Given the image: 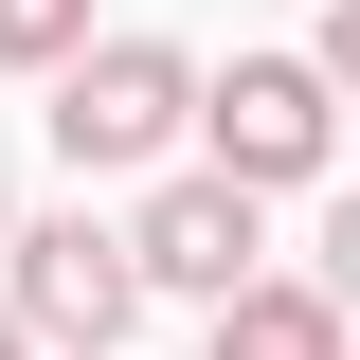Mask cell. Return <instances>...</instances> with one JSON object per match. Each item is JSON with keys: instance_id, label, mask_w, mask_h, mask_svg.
<instances>
[{"instance_id": "cell-1", "label": "cell", "mask_w": 360, "mask_h": 360, "mask_svg": "<svg viewBox=\"0 0 360 360\" xmlns=\"http://www.w3.org/2000/svg\"><path fill=\"white\" fill-rule=\"evenodd\" d=\"M198 54L180 37H90L72 72H54V162L72 180H144V162H180V144H198Z\"/></svg>"}, {"instance_id": "cell-2", "label": "cell", "mask_w": 360, "mask_h": 360, "mask_svg": "<svg viewBox=\"0 0 360 360\" xmlns=\"http://www.w3.org/2000/svg\"><path fill=\"white\" fill-rule=\"evenodd\" d=\"M0 288H18V324H37L54 360H127V324H144V252H127V217H18V252H0Z\"/></svg>"}, {"instance_id": "cell-3", "label": "cell", "mask_w": 360, "mask_h": 360, "mask_svg": "<svg viewBox=\"0 0 360 360\" xmlns=\"http://www.w3.org/2000/svg\"><path fill=\"white\" fill-rule=\"evenodd\" d=\"M324 144H342V90H324V54H234V72L198 90V162H217V180H252V198L324 180Z\"/></svg>"}, {"instance_id": "cell-4", "label": "cell", "mask_w": 360, "mask_h": 360, "mask_svg": "<svg viewBox=\"0 0 360 360\" xmlns=\"http://www.w3.org/2000/svg\"><path fill=\"white\" fill-rule=\"evenodd\" d=\"M127 252H144V288H180V307H234L252 252H270V198L217 180V162H162V180H144V217H127Z\"/></svg>"}, {"instance_id": "cell-5", "label": "cell", "mask_w": 360, "mask_h": 360, "mask_svg": "<svg viewBox=\"0 0 360 360\" xmlns=\"http://www.w3.org/2000/svg\"><path fill=\"white\" fill-rule=\"evenodd\" d=\"M198 360H360V307L324 270H252V288L198 324Z\"/></svg>"}, {"instance_id": "cell-6", "label": "cell", "mask_w": 360, "mask_h": 360, "mask_svg": "<svg viewBox=\"0 0 360 360\" xmlns=\"http://www.w3.org/2000/svg\"><path fill=\"white\" fill-rule=\"evenodd\" d=\"M90 54V0H0V72H72Z\"/></svg>"}, {"instance_id": "cell-7", "label": "cell", "mask_w": 360, "mask_h": 360, "mask_svg": "<svg viewBox=\"0 0 360 360\" xmlns=\"http://www.w3.org/2000/svg\"><path fill=\"white\" fill-rule=\"evenodd\" d=\"M324 288H342V307H360V180H342V198H324Z\"/></svg>"}, {"instance_id": "cell-8", "label": "cell", "mask_w": 360, "mask_h": 360, "mask_svg": "<svg viewBox=\"0 0 360 360\" xmlns=\"http://www.w3.org/2000/svg\"><path fill=\"white\" fill-rule=\"evenodd\" d=\"M307 54H324V90L360 108V0H324V37H307Z\"/></svg>"}, {"instance_id": "cell-9", "label": "cell", "mask_w": 360, "mask_h": 360, "mask_svg": "<svg viewBox=\"0 0 360 360\" xmlns=\"http://www.w3.org/2000/svg\"><path fill=\"white\" fill-rule=\"evenodd\" d=\"M0 360H54V342H37V324H18V288H0Z\"/></svg>"}, {"instance_id": "cell-10", "label": "cell", "mask_w": 360, "mask_h": 360, "mask_svg": "<svg viewBox=\"0 0 360 360\" xmlns=\"http://www.w3.org/2000/svg\"><path fill=\"white\" fill-rule=\"evenodd\" d=\"M0 252H18V198H0Z\"/></svg>"}]
</instances>
